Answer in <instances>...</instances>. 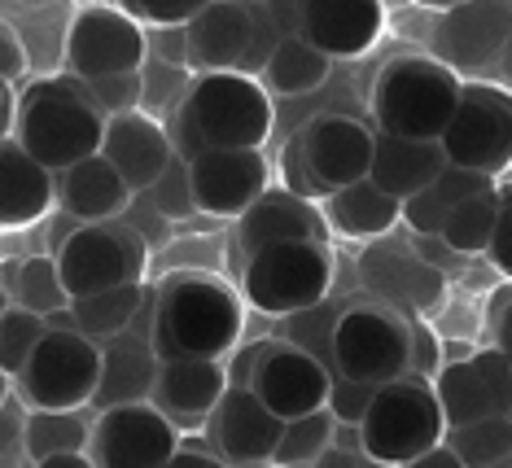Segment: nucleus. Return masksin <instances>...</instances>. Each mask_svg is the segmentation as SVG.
Wrapping results in <instances>:
<instances>
[{
    "label": "nucleus",
    "instance_id": "nucleus-1",
    "mask_svg": "<svg viewBox=\"0 0 512 468\" xmlns=\"http://www.w3.org/2000/svg\"><path fill=\"white\" fill-rule=\"evenodd\" d=\"M246 329V307L241 294L219 272H171L154 289V355L180 359V355H206L228 359L232 346Z\"/></svg>",
    "mask_w": 512,
    "mask_h": 468
},
{
    "label": "nucleus",
    "instance_id": "nucleus-2",
    "mask_svg": "<svg viewBox=\"0 0 512 468\" xmlns=\"http://www.w3.org/2000/svg\"><path fill=\"white\" fill-rule=\"evenodd\" d=\"M176 154L189 162L202 149H263L272 136V92L241 70H202L176 101Z\"/></svg>",
    "mask_w": 512,
    "mask_h": 468
},
{
    "label": "nucleus",
    "instance_id": "nucleus-3",
    "mask_svg": "<svg viewBox=\"0 0 512 468\" xmlns=\"http://www.w3.org/2000/svg\"><path fill=\"white\" fill-rule=\"evenodd\" d=\"M101 136H106V114L92 105L84 79H36L18 97L14 140L49 171H66L101 154Z\"/></svg>",
    "mask_w": 512,
    "mask_h": 468
},
{
    "label": "nucleus",
    "instance_id": "nucleus-4",
    "mask_svg": "<svg viewBox=\"0 0 512 468\" xmlns=\"http://www.w3.org/2000/svg\"><path fill=\"white\" fill-rule=\"evenodd\" d=\"M460 70L434 53H399L377 70L372 84V123L377 132L407 140H442L460 105Z\"/></svg>",
    "mask_w": 512,
    "mask_h": 468
},
{
    "label": "nucleus",
    "instance_id": "nucleus-5",
    "mask_svg": "<svg viewBox=\"0 0 512 468\" xmlns=\"http://www.w3.org/2000/svg\"><path fill=\"white\" fill-rule=\"evenodd\" d=\"M359 429H364V451L377 464H412L447 434L434 381L403 372V377L377 385Z\"/></svg>",
    "mask_w": 512,
    "mask_h": 468
},
{
    "label": "nucleus",
    "instance_id": "nucleus-6",
    "mask_svg": "<svg viewBox=\"0 0 512 468\" xmlns=\"http://www.w3.org/2000/svg\"><path fill=\"white\" fill-rule=\"evenodd\" d=\"M333 250L329 241H281L267 250L246 254L241 267V298L250 302L259 315H285L316 307L320 298H329L333 285Z\"/></svg>",
    "mask_w": 512,
    "mask_h": 468
},
{
    "label": "nucleus",
    "instance_id": "nucleus-7",
    "mask_svg": "<svg viewBox=\"0 0 512 468\" xmlns=\"http://www.w3.org/2000/svg\"><path fill=\"white\" fill-rule=\"evenodd\" d=\"M333 372L364 385H386L412 372V320L381 298H351L337 315Z\"/></svg>",
    "mask_w": 512,
    "mask_h": 468
},
{
    "label": "nucleus",
    "instance_id": "nucleus-8",
    "mask_svg": "<svg viewBox=\"0 0 512 468\" xmlns=\"http://www.w3.org/2000/svg\"><path fill=\"white\" fill-rule=\"evenodd\" d=\"M14 385L27 407H92L101 385V342L79 329H44Z\"/></svg>",
    "mask_w": 512,
    "mask_h": 468
},
{
    "label": "nucleus",
    "instance_id": "nucleus-9",
    "mask_svg": "<svg viewBox=\"0 0 512 468\" xmlns=\"http://www.w3.org/2000/svg\"><path fill=\"white\" fill-rule=\"evenodd\" d=\"M53 259L62 267L71 298H79L114 285H145L149 241L119 215V219H106V224H79L53 250Z\"/></svg>",
    "mask_w": 512,
    "mask_h": 468
},
{
    "label": "nucleus",
    "instance_id": "nucleus-10",
    "mask_svg": "<svg viewBox=\"0 0 512 468\" xmlns=\"http://www.w3.org/2000/svg\"><path fill=\"white\" fill-rule=\"evenodd\" d=\"M442 154L456 167L482 175L512 171V88L491 84V79H464L460 105L442 132Z\"/></svg>",
    "mask_w": 512,
    "mask_h": 468
},
{
    "label": "nucleus",
    "instance_id": "nucleus-11",
    "mask_svg": "<svg viewBox=\"0 0 512 468\" xmlns=\"http://www.w3.org/2000/svg\"><path fill=\"white\" fill-rule=\"evenodd\" d=\"M180 447V425L154 399L114 403L92 416V468H167Z\"/></svg>",
    "mask_w": 512,
    "mask_h": 468
},
{
    "label": "nucleus",
    "instance_id": "nucleus-12",
    "mask_svg": "<svg viewBox=\"0 0 512 468\" xmlns=\"http://www.w3.org/2000/svg\"><path fill=\"white\" fill-rule=\"evenodd\" d=\"M298 140L302 158V180H307V197H329L342 184H355L372 171V145H377V127L346 119V114H324V119L307 123Z\"/></svg>",
    "mask_w": 512,
    "mask_h": 468
},
{
    "label": "nucleus",
    "instance_id": "nucleus-13",
    "mask_svg": "<svg viewBox=\"0 0 512 468\" xmlns=\"http://www.w3.org/2000/svg\"><path fill=\"white\" fill-rule=\"evenodd\" d=\"M149 57L145 27L127 9L114 5H84L71 18L66 31V62L79 79L123 75V70H141Z\"/></svg>",
    "mask_w": 512,
    "mask_h": 468
},
{
    "label": "nucleus",
    "instance_id": "nucleus-14",
    "mask_svg": "<svg viewBox=\"0 0 512 468\" xmlns=\"http://www.w3.org/2000/svg\"><path fill=\"white\" fill-rule=\"evenodd\" d=\"M250 390L281 420H294L316 407H329V368L289 337H263Z\"/></svg>",
    "mask_w": 512,
    "mask_h": 468
},
{
    "label": "nucleus",
    "instance_id": "nucleus-15",
    "mask_svg": "<svg viewBox=\"0 0 512 468\" xmlns=\"http://www.w3.org/2000/svg\"><path fill=\"white\" fill-rule=\"evenodd\" d=\"M512 35V0H456L434 27V57L451 70L499 66Z\"/></svg>",
    "mask_w": 512,
    "mask_h": 468
},
{
    "label": "nucleus",
    "instance_id": "nucleus-16",
    "mask_svg": "<svg viewBox=\"0 0 512 468\" xmlns=\"http://www.w3.org/2000/svg\"><path fill=\"white\" fill-rule=\"evenodd\" d=\"M281 429H285V420L250 385H228L202 420V434L219 451L224 464H272Z\"/></svg>",
    "mask_w": 512,
    "mask_h": 468
},
{
    "label": "nucleus",
    "instance_id": "nucleus-17",
    "mask_svg": "<svg viewBox=\"0 0 512 468\" xmlns=\"http://www.w3.org/2000/svg\"><path fill=\"white\" fill-rule=\"evenodd\" d=\"M189 184L197 215L237 219L267 189L263 149H202L189 158Z\"/></svg>",
    "mask_w": 512,
    "mask_h": 468
},
{
    "label": "nucleus",
    "instance_id": "nucleus-18",
    "mask_svg": "<svg viewBox=\"0 0 512 468\" xmlns=\"http://www.w3.org/2000/svg\"><path fill=\"white\" fill-rule=\"evenodd\" d=\"M154 294H145V307L123 333L101 337V385L92 394V407H114V403H136L154 394V377L162 359L154 355Z\"/></svg>",
    "mask_w": 512,
    "mask_h": 468
},
{
    "label": "nucleus",
    "instance_id": "nucleus-19",
    "mask_svg": "<svg viewBox=\"0 0 512 468\" xmlns=\"http://www.w3.org/2000/svg\"><path fill=\"white\" fill-rule=\"evenodd\" d=\"M294 18L302 40H311L333 62L364 57L386 31L381 0H294Z\"/></svg>",
    "mask_w": 512,
    "mask_h": 468
},
{
    "label": "nucleus",
    "instance_id": "nucleus-20",
    "mask_svg": "<svg viewBox=\"0 0 512 468\" xmlns=\"http://www.w3.org/2000/svg\"><path fill=\"white\" fill-rule=\"evenodd\" d=\"M101 158L123 175L132 193H145L149 184L167 171V162L176 158V140H171L167 127L145 110L110 114L106 136H101Z\"/></svg>",
    "mask_w": 512,
    "mask_h": 468
},
{
    "label": "nucleus",
    "instance_id": "nucleus-21",
    "mask_svg": "<svg viewBox=\"0 0 512 468\" xmlns=\"http://www.w3.org/2000/svg\"><path fill=\"white\" fill-rule=\"evenodd\" d=\"M281 241H329V219L311 197L294 189H263L259 202L237 215V245L254 254Z\"/></svg>",
    "mask_w": 512,
    "mask_h": 468
},
{
    "label": "nucleus",
    "instance_id": "nucleus-22",
    "mask_svg": "<svg viewBox=\"0 0 512 468\" xmlns=\"http://www.w3.org/2000/svg\"><path fill=\"white\" fill-rule=\"evenodd\" d=\"M189 35V66L193 70H241L250 53L254 14L250 0H206L184 22Z\"/></svg>",
    "mask_w": 512,
    "mask_h": 468
},
{
    "label": "nucleus",
    "instance_id": "nucleus-23",
    "mask_svg": "<svg viewBox=\"0 0 512 468\" xmlns=\"http://www.w3.org/2000/svg\"><path fill=\"white\" fill-rule=\"evenodd\" d=\"M228 390V368L224 359H206V355H180V359H162L158 377H154V399L176 425H202L206 412L219 403V394Z\"/></svg>",
    "mask_w": 512,
    "mask_h": 468
},
{
    "label": "nucleus",
    "instance_id": "nucleus-24",
    "mask_svg": "<svg viewBox=\"0 0 512 468\" xmlns=\"http://www.w3.org/2000/svg\"><path fill=\"white\" fill-rule=\"evenodd\" d=\"M57 202V171L36 162L18 140H0V228H31Z\"/></svg>",
    "mask_w": 512,
    "mask_h": 468
},
{
    "label": "nucleus",
    "instance_id": "nucleus-25",
    "mask_svg": "<svg viewBox=\"0 0 512 468\" xmlns=\"http://www.w3.org/2000/svg\"><path fill=\"white\" fill-rule=\"evenodd\" d=\"M132 197L136 193L127 189V180L101 154L57 171V206L71 210L79 224H106V219H119L123 210L132 206Z\"/></svg>",
    "mask_w": 512,
    "mask_h": 468
},
{
    "label": "nucleus",
    "instance_id": "nucleus-26",
    "mask_svg": "<svg viewBox=\"0 0 512 468\" xmlns=\"http://www.w3.org/2000/svg\"><path fill=\"white\" fill-rule=\"evenodd\" d=\"M442 167H447V154H442L438 140H407V136L377 132L368 180L377 184V189H386L390 197L407 202V197L421 193Z\"/></svg>",
    "mask_w": 512,
    "mask_h": 468
},
{
    "label": "nucleus",
    "instance_id": "nucleus-27",
    "mask_svg": "<svg viewBox=\"0 0 512 468\" xmlns=\"http://www.w3.org/2000/svg\"><path fill=\"white\" fill-rule=\"evenodd\" d=\"M320 210H324V219H329V232H337V237H346V241H377L403 219V202L390 197L386 189H377L368 175L355 184L333 189Z\"/></svg>",
    "mask_w": 512,
    "mask_h": 468
},
{
    "label": "nucleus",
    "instance_id": "nucleus-28",
    "mask_svg": "<svg viewBox=\"0 0 512 468\" xmlns=\"http://www.w3.org/2000/svg\"><path fill=\"white\" fill-rule=\"evenodd\" d=\"M434 394H438L447 429L482 420L491 412H508V407L499 403V394L491 390V381L482 377V368L473 364V355L469 359H442V368L434 372Z\"/></svg>",
    "mask_w": 512,
    "mask_h": 468
},
{
    "label": "nucleus",
    "instance_id": "nucleus-29",
    "mask_svg": "<svg viewBox=\"0 0 512 468\" xmlns=\"http://www.w3.org/2000/svg\"><path fill=\"white\" fill-rule=\"evenodd\" d=\"M486 184H495V175H482V171H469V167L447 162V167H442L421 193H412L403 202V224L412 232H438L442 219H447L469 193L486 189Z\"/></svg>",
    "mask_w": 512,
    "mask_h": 468
},
{
    "label": "nucleus",
    "instance_id": "nucleus-30",
    "mask_svg": "<svg viewBox=\"0 0 512 468\" xmlns=\"http://www.w3.org/2000/svg\"><path fill=\"white\" fill-rule=\"evenodd\" d=\"M329 75H333L329 53H320L316 44L302 40V35H285L263 66V88L281 92V97H307V92L329 84Z\"/></svg>",
    "mask_w": 512,
    "mask_h": 468
},
{
    "label": "nucleus",
    "instance_id": "nucleus-31",
    "mask_svg": "<svg viewBox=\"0 0 512 468\" xmlns=\"http://www.w3.org/2000/svg\"><path fill=\"white\" fill-rule=\"evenodd\" d=\"M92 420L84 407H31L22 420V455L31 464H44L57 451H88Z\"/></svg>",
    "mask_w": 512,
    "mask_h": 468
},
{
    "label": "nucleus",
    "instance_id": "nucleus-32",
    "mask_svg": "<svg viewBox=\"0 0 512 468\" xmlns=\"http://www.w3.org/2000/svg\"><path fill=\"white\" fill-rule=\"evenodd\" d=\"M145 285H114V289H97V294H79L71 298V311H75V324L79 333L88 337H114L123 333L127 324L136 320V311L145 307Z\"/></svg>",
    "mask_w": 512,
    "mask_h": 468
},
{
    "label": "nucleus",
    "instance_id": "nucleus-33",
    "mask_svg": "<svg viewBox=\"0 0 512 468\" xmlns=\"http://www.w3.org/2000/svg\"><path fill=\"white\" fill-rule=\"evenodd\" d=\"M495 210H499V180L486 184V189L469 193L464 202L442 219L438 237L460 254V259H473V254H486L491 245V232H495Z\"/></svg>",
    "mask_w": 512,
    "mask_h": 468
},
{
    "label": "nucleus",
    "instance_id": "nucleus-34",
    "mask_svg": "<svg viewBox=\"0 0 512 468\" xmlns=\"http://www.w3.org/2000/svg\"><path fill=\"white\" fill-rule=\"evenodd\" d=\"M456 447L464 468H512V412H491L442 434Z\"/></svg>",
    "mask_w": 512,
    "mask_h": 468
},
{
    "label": "nucleus",
    "instance_id": "nucleus-35",
    "mask_svg": "<svg viewBox=\"0 0 512 468\" xmlns=\"http://www.w3.org/2000/svg\"><path fill=\"white\" fill-rule=\"evenodd\" d=\"M9 298L18 307H31L40 315L71 307V289L62 280V267H57L53 254H31L14 267V280H9Z\"/></svg>",
    "mask_w": 512,
    "mask_h": 468
},
{
    "label": "nucleus",
    "instance_id": "nucleus-36",
    "mask_svg": "<svg viewBox=\"0 0 512 468\" xmlns=\"http://www.w3.org/2000/svg\"><path fill=\"white\" fill-rule=\"evenodd\" d=\"M333 425L337 420H333L329 407H316V412H307V416L285 420L281 442H276V451H272V464H281V468L316 464L320 451L333 442Z\"/></svg>",
    "mask_w": 512,
    "mask_h": 468
},
{
    "label": "nucleus",
    "instance_id": "nucleus-37",
    "mask_svg": "<svg viewBox=\"0 0 512 468\" xmlns=\"http://www.w3.org/2000/svg\"><path fill=\"white\" fill-rule=\"evenodd\" d=\"M342 307H346V302L320 298L316 307L285 315V337H289L294 346L311 350V355H316L329 372H333V333H337V315H342Z\"/></svg>",
    "mask_w": 512,
    "mask_h": 468
},
{
    "label": "nucleus",
    "instance_id": "nucleus-38",
    "mask_svg": "<svg viewBox=\"0 0 512 468\" xmlns=\"http://www.w3.org/2000/svg\"><path fill=\"white\" fill-rule=\"evenodd\" d=\"M44 315L31 311V307H18V302H9V311L0 315V368L9 372V377H18L22 364L31 359V350L44 337Z\"/></svg>",
    "mask_w": 512,
    "mask_h": 468
},
{
    "label": "nucleus",
    "instance_id": "nucleus-39",
    "mask_svg": "<svg viewBox=\"0 0 512 468\" xmlns=\"http://www.w3.org/2000/svg\"><path fill=\"white\" fill-rule=\"evenodd\" d=\"M79 79V75H75ZM84 92L92 97L101 114H127V110H141L145 97V75L141 70H123V75H101V79H84Z\"/></svg>",
    "mask_w": 512,
    "mask_h": 468
},
{
    "label": "nucleus",
    "instance_id": "nucleus-40",
    "mask_svg": "<svg viewBox=\"0 0 512 468\" xmlns=\"http://www.w3.org/2000/svg\"><path fill=\"white\" fill-rule=\"evenodd\" d=\"M145 197H149V202H154L167 219H189V215H197L193 184H189V162L176 154V158L167 162V171H162L158 180L145 189Z\"/></svg>",
    "mask_w": 512,
    "mask_h": 468
},
{
    "label": "nucleus",
    "instance_id": "nucleus-41",
    "mask_svg": "<svg viewBox=\"0 0 512 468\" xmlns=\"http://www.w3.org/2000/svg\"><path fill=\"white\" fill-rule=\"evenodd\" d=\"M119 5L136 22H149V27H184L206 0H119Z\"/></svg>",
    "mask_w": 512,
    "mask_h": 468
},
{
    "label": "nucleus",
    "instance_id": "nucleus-42",
    "mask_svg": "<svg viewBox=\"0 0 512 468\" xmlns=\"http://www.w3.org/2000/svg\"><path fill=\"white\" fill-rule=\"evenodd\" d=\"M377 385H364V381H351L342 377V372H333L329 377V412L333 420H346V425H359L368 412V399Z\"/></svg>",
    "mask_w": 512,
    "mask_h": 468
},
{
    "label": "nucleus",
    "instance_id": "nucleus-43",
    "mask_svg": "<svg viewBox=\"0 0 512 468\" xmlns=\"http://www.w3.org/2000/svg\"><path fill=\"white\" fill-rule=\"evenodd\" d=\"M486 259L495 263V272L512 280V180H499V210H495V232L486 245Z\"/></svg>",
    "mask_w": 512,
    "mask_h": 468
},
{
    "label": "nucleus",
    "instance_id": "nucleus-44",
    "mask_svg": "<svg viewBox=\"0 0 512 468\" xmlns=\"http://www.w3.org/2000/svg\"><path fill=\"white\" fill-rule=\"evenodd\" d=\"M407 320H412V315H407ZM438 368H442V337H434V329H429L425 320H412V372L434 381Z\"/></svg>",
    "mask_w": 512,
    "mask_h": 468
},
{
    "label": "nucleus",
    "instance_id": "nucleus-45",
    "mask_svg": "<svg viewBox=\"0 0 512 468\" xmlns=\"http://www.w3.org/2000/svg\"><path fill=\"white\" fill-rule=\"evenodd\" d=\"M141 197H145V193H141ZM123 219L149 241V250H162V245L171 241V219L162 215V210L149 202V197H145V210H132V206H127V210H123Z\"/></svg>",
    "mask_w": 512,
    "mask_h": 468
},
{
    "label": "nucleus",
    "instance_id": "nucleus-46",
    "mask_svg": "<svg viewBox=\"0 0 512 468\" xmlns=\"http://www.w3.org/2000/svg\"><path fill=\"white\" fill-rule=\"evenodd\" d=\"M27 75V49H22V35L9 27V22H0V79L5 84H14V79Z\"/></svg>",
    "mask_w": 512,
    "mask_h": 468
},
{
    "label": "nucleus",
    "instance_id": "nucleus-47",
    "mask_svg": "<svg viewBox=\"0 0 512 468\" xmlns=\"http://www.w3.org/2000/svg\"><path fill=\"white\" fill-rule=\"evenodd\" d=\"M259 346H263V342L232 346V355L224 359V368H228V385H250V377H254V364H259Z\"/></svg>",
    "mask_w": 512,
    "mask_h": 468
},
{
    "label": "nucleus",
    "instance_id": "nucleus-48",
    "mask_svg": "<svg viewBox=\"0 0 512 468\" xmlns=\"http://www.w3.org/2000/svg\"><path fill=\"white\" fill-rule=\"evenodd\" d=\"M320 468H372L377 460L364 451V447H337V442H329V447L320 451Z\"/></svg>",
    "mask_w": 512,
    "mask_h": 468
},
{
    "label": "nucleus",
    "instance_id": "nucleus-49",
    "mask_svg": "<svg viewBox=\"0 0 512 468\" xmlns=\"http://www.w3.org/2000/svg\"><path fill=\"white\" fill-rule=\"evenodd\" d=\"M491 329H495V346L512 355V289H504V294L495 298V320H491Z\"/></svg>",
    "mask_w": 512,
    "mask_h": 468
},
{
    "label": "nucleus",
    "instance_id": "nucleus-50",
    "mask_svg": "<svg viewBox=\"0 0 512 468\" xmlns=\"http://www.w3.org/2000/svg\"><path fill=\"white\" fill-rule=\"evenodd\" d=\"M407 468H464V460L456 455V447H451V442L442 438V442H434V447H429V451L416 455V460L407 464Z\"/></svg>",
    "mask_w": 512,
    "mask_h": 468
},
{
    "label": "nucleus",
    "instance_id": "nucleus-51",
    "mask_svg": "<svg viewBox=\"0 0 512 468\" xmlns=\"http://www.w3.org/2000/svg\"><path fill=\"white\" fill-rule=\"evenodd\" d=\"M416 254H421L425 263H451V259H460V254L451 250V245L442 241L438 232H416Z\"/></svg>",
    "mask_w": 512,
    "mask_h": 468
},
{
    "label": "nucleus",
    "instance_id": "nucleus-52",
    "mask_svg": "<svg viewBox=\"0 0 512 468\" xmlns=\"http://www.w3.org/2000/svg\"><path fill=\"white\" fill-rule=\"evenodd\" d=\"M36 468H92V460H88V451H57Z\"/></svg>",
    "mask_w": 512,
    "mask_h": 468
},
{
    "label": "nucleus",
    "instance_id": "nucleus-53",
    "mask_svg": "<svg viewBox=\"0 0 512 468\" xmlns=\"http://www.w3.org/2000/svg\"><path fill=\"white\" fill-rule=\"evenodd\" d=\"M14 110H18V105H14V92H9V84L0 79V140H5L9 127H14Z\"/></svg>",
    "mask_w": 512,
    "mask_h": 468
},
{
    "label": "nucleus",
    "instance_id": "nucleus-54",
    "mask_svg": "<svg viewBox=\"0 0 512 468\" xmlns=\"http://www.w3.org/2000/svg\"><path fill=\"white\" fill-rule=\"evenodd\" d=\"M473 346H460V342H442V359H469Z\"/></svg>",
    "mask_w": 512,
    "mask_h": 468
},
{
    "label": "nucleus",
    "instance_id": "nucleus-55",
    "mask_svg": "<svg viewBox=\"0 0 512 468\" xmlns=\"http://www.w3.org/2000/svg\"><path fill=\"white\" fill-rule=\"evenodd\" d=\"M9 390H14V377H9V372H5V368H0V407H5V403H9Z\"/></svg>",
    "mask_w": 512,
    "mask_h": 468
},
{
    "label": "nucleus",
    "instance_id": "nucleus-56",
    "mask_svg": "<svg viewBox=\"0 0 512 468\" xmlns=\"http://www.w3.org/2000/svg\"><path fill=\"white\" fill-rule=\"evenodd\" d=\"M499 70L512 75V35H508V44H504V57H499Z\"/></svg>",
    "mask_w": 512,
    "mask_h": 468
},
{
    "label": "nucleus",
    "instance_id": "nucleus-57",
    "mask_svg": "<svg viewBox=\"0 0 512 468\" xmlns=\"http://www.w3.org/2000/svg\"><path fill=\"white\" fill-rule=\"evenodd\" d=\"M9 302H14V298H9V289H5V280H0V315H5V311H9Z\"/></svg>",
    "mask_w": 512,
    "mask_h": 468
},
{
    "label": "nucleus",
    "instance_id": "nucleus-58",
    "mask_svg": "<svg viewBox=\"0 0 512 468\" xmlns=\"http://www.w3.org/2000/svg\"><path fill=\"white\" fill-rule=\"evenodd\" d=\"M508 412H512V364H508Z\"/></svg>",
    "mask_w": 512,
    "mask_h": 468
},
{
    "label": "nucleus",
    "instance_id": "nucleus-59",
    "mask_svg": "<svg viewBox=\"0 0 512 468\" xmlns=\"http://www.w3.org/2000/svg\"><path fill=\"white\" fill-rule=\"evenodd\" d=\"M429 5H456V0H429Z\"/></svg>",
    "mask_w": 512,
    "mask_h": 468
},
{
    "label": "nucleus",
    "instance_id": "nucleus-60",
    "mask_svg": "<svg viewBox=\"0 0 512 468\" xmlns=\"http://www.w3.org/2000/svg\"><path fill=\"white\" fill-rule=\"evenodd\" d=\"M381 5H394V0H381Z\"/></svg>",
    "mask_w": 512,
    "mask_h": 468
},
{
    "label": "nucleus",
    "instance_id": "nucleus-61",
    "mask_svg": "<svg viewBox=\"0 0 512 468\" xmlns=\"http://www.w3.org/2000/svg\"><path fill=\"white\" fill-rule=\"evenodd\" d=\"M0 272H5V263H0Z\"/></svg>",
    "mask_w": 512,
    "mask_h": 468
}]
</instances>
